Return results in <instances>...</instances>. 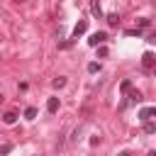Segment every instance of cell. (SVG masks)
Returning <instances> with one entry per match:
<instances>
[{"label": "cell", "instance_id": "obj_1", "mask_svg": "<svg viewBox=\"0 0 156 156\" xmlns=\"http://www.w3.org/2000/svg\"><path fill=\"white\" fill-rule=\"evenodd\" d=\"M105 39H107V34H105V32H95V34H90L88 44H90V46H100V44H102Z\"/></svg>", "mask_w": 156, "mask_h": 156}, {"label": "cell", "instance_id": "obj_2", "mask_svg": "<svg viewBox=\"0 0 156 156\" xmlns=\"http://www.w3.org/2000/svg\"><path fill=\"white\" fill-rule=\"evenodd\" d=\"M154 63H156V56H154L151 51H146V54L141 56V66H144L146 71H151V68H154Z\"/></svg>", "mask_w": 156, "mask_h": 156}, {"label": "cell", "instance_id": "obj_3", "mask_svg": "<svg viewBox=\"0 0 156 156\" xmlns=\"http://www.w3.org/2000/svg\"><path fill=\"white\" fill-rule=\"evenodd\" d=\"M154 115H156V107H154V105H149V107H144V110L139 112V119H141V122H151V117H154Z\"/></svg>", "mask_w": 156, "mask_h": 156}, {"label": "cell", "instance_id": "obj_4", "mask_svg": "<svg viewBox=\"0 0 156 156\" xmlns=\"http://www.w3.org/2000/svg\"><path fill=\"white\" fill-rule=\"evenodd\" d=\"M85 29H88V20H80V22L73 27V39H78V37H80Z\"/></svg>", "mask_w": 156, "mask_h": 156}, {"label": "cell", "instance_id": "obj_5", "mask_svg": "<svg viewBox=\"0 0 156 156\" xmlns=\"http://www.w3.org/2000/svg\"><path fill=\"white\" fill-rule=\"evenodd\" d=\"M58 105H61V102H58V98H49V100H46V110H49L51 115H54V112H58Z\"/></svg>", "mask_w": 156, "mask_h": 156}, {"label": "cell", "instance_id": "obj_6", "mask_svg": "<svg viewBox=\"0 0 156 156\" xmlns=\"http://www.w3.org/2000/svg\"><path fill=\"white\" fill-rule=\"evenodd\" d=\"M2 122H5V124H15V122H17V112H12V110H7V112L2 115Z\"/></svg>", "mask_w": 156, "mask_h": 156}, {"label": "cell", "instance_id": "obj_7", "mask_svg": "<svg viewBox=\"0 0 156 156\" xmlns=\"http://www.w3.org/2000/svg\"><path fill=\"white\" fill-rule=\"evenodd\" d=\"M127 95H129V100H132V102H141V98H144V95H141L139 90H134V88H129V93H127Z\"/></svg>", "mask_w": 156, "mask_h": 156}, {"label": "cell", "instance_id": "obj_8", "mask_svg": "<svg viewBox=\"0 0 156 156\" xmlns=\"http://www.w3.org/2000/svg\"><path fill=\"white\" fill-rule=\"evenodd\" d=\"M107 24H110V27H117V24H119V15L110 12V15H107Z\"/></svg>", "mask_w": 156, "mask_h": 156}, {"label": "cell", "instance_id": "obj_9", "mask_svg": "<svg viewBox=\"0 0 156 156\" xmlns=\"http://www.w3.org/2000/svg\"><path fill=\"white\" fill-rule=\"evenodd\" d=\"M146 27H151V20H146V17H141V20L136 22V29L141 32V29H146Z\"/></svg>", "mask_w": 156, "mask_h": 156}, {"label": "cell", "instance_id": "obj_10", "mask_svg": "<svg viewBox=\"0 0 156 156\" xmlns=\"http://www.w3.org/2000/svg\"><path fill=\"white\" fill-rule=\"evenodd\" d=\"M51 85H54V88H63V85H66V78H63V76H58V78H54V80H51Z\"/></svg>", "mask_w": 156, "mask_h": 156}, {"label": "cell", "instance_id": "obj_11", "mask_svg": "<svg viewBox=\"0 0 156 156\" xmlns=\"http://www.w3.org/2000/svg\"><path fill=\"white\" fill-rule=\"evenodd\" d=\"M129 88H132V80H129V78H124V80L119 83V90H122V93H129Z\"/></svg>", "mask_w": 156, "mask_h": 156}, {"label": "cell", "instance_id": "obj_12", "mask_svg": "<svg viewBox=\"0 0 156 156\" xmlns=\"http://www.w3.org/2000/svg\"><path fill=\"white\" fill-rule=\"evenodd\" d=\"M24 117H27V119H34V117H37V107H27V110H24Z\"/></svg>", "mask_w": 156, "mask_h": 156}, {"label": "cell", "instance_id": "obj_13", "mask_svg": "<svg viewBox=\"0 0 156 156\" xmlns=\"http://www.w3.org/2000/svg\"><path fill=\"white\" fill-rule=\"evenodd\" d=\"M144 132H146V134H154V132H156V124H154V122H144Z\"/></svg>", "mask_w": 156, "mask_h": 156}, {"label": "cell", "instance_id": "obj_14", "mask_svg": "<svg viewBox=\"0 0 156 156\" xmlns=\"http://www.w3.org/2000/svg\"><path fill=\"white\" fill-rule=\"evenodd\" d=\"M98 71H100V63L90 61V63H88V73H98Z\"/></svg>", "mask_w": 156, "mask_h": 156}, {"label": "cell", "instance_id": "obj_15", "mask_svg": "<svg viewBox=\"0 0 156 156\" xmlns=\"http://www.w3.org/2000/svg\"><path fill=\"white\" fill-rule=\"evenodd\" d=\"M90 10H93V15H98V17L102 15V10H100V5H98V2H93V5H90Z\"/></svg>", "mask_w": 156, "mask_h": 156}, {"label": "cell", "instance_id": "obj_16", "mask_svg": "<svg viewBox=\"0 0 156 156\" xmlns=\"http://www.w3.org/2000/svg\"><path fill=\"white\" fill-rule=\"evenodd\" d=\"M10 151H12V144H2V146H0V154H2V156L10 154Z\"/></svg>", "mask_w": 156, "mask_h": 156}, {"label": "cell", "instance_id": "obj_17", "mask_svg": "<svg viewBox=\"0 0 156 156\" xmlns=\"http://www.w3.org/2000/svg\"><path fill=\"white\" fill-rule=\"evenodd\" d=\"M98 56H100V58H105V56H107V49H105V46H100V49H98Z\"/></svg>", "mask_w": 156, "mask_h": 156}, {"label": "cell", "instance_id": "obj_18", "mask_svg": "<svg viewBox=\"0 0 156 156\" xmlns=\"http://www.w3.org/2000/svg\"><path fill=\"white\" fill-rule=\"evenodd\" d=\"M127 34H129V37H139L141 32H139V29H127Z\"/></svg>", "mask_w": 156, "mask_h": 156}, {"label": "cell", "instance_id": "obj_19", "mask_svg": "<svg viewBox=\"0 0 156 156\" xmlns=\"http://www.w3.org/2000/svg\"><path fill=\"white\" fill-rule=\"evenodd\" d=\"M117 156H132V154H129V151H122V154H117Z\"/></svg>", "mask_w": 156, "mask_h": 156}]
</instances>
